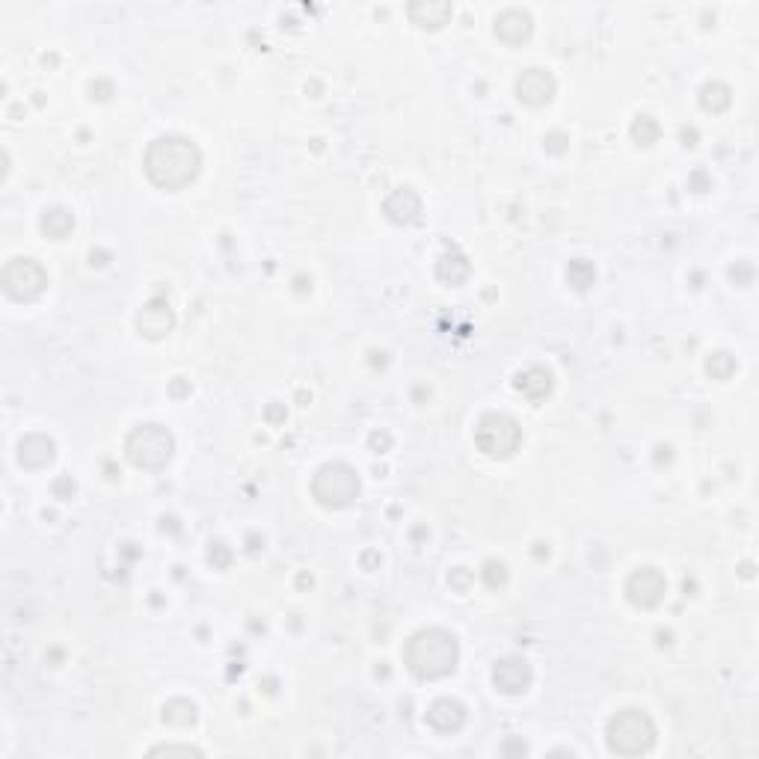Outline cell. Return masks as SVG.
<instances>
[{
    "mask_svg": "<svg viewBox=\"0 0 759 759\" xmlns=\"http://www.w3.org/2000/svg\"><path fill=\"white\" fill-rule=\"evenodd\" d=\"M143 166L155 187L185 190L190 181H196V175H199L202 152L196 149L194 140L178 137V134H166V137H157L149 149H145Z\"/></svg>",
    "mask_w": 759,
    "mask_h": 759,
    "instance_id": "obj_1",
    "label": "cell"
},
{
    "mask_svg": "<svg viewBox=\"0 0 759 759\" xmlns=\"http://www.w3.org/2000/svg\"><path fill=\"white\" fill-rule=\"evenodd\" d=\"M404 662L418 679H442L457 671L460 644L448 629H424L406 641Z\"/></svg>",
    "mask_w": 759,
    "mask_h": 759,
    "instance_id": "obj_2",
    "label": "cell"
},
{
    "mask_svg": "<svg viewBox=\"0 0 759 759\" xmlns=\"http://www.w3.org/2000/svg\"><path fill=\"white\" fill-rule=\"evenodd\" d=\"M608 747L617 756H641L653 751L655 744V724L647 712L641 709H623L608 721Z\"/></svg>",
    "mask_w": 759,
    "mask_h": 759,
    "instance_id": "obj_3",
    "label": "cell"
},
{
    "mask_svg": "<svg viewBox=\"0 0 759 759\" xmlns=\"http://www.w3.org/2000/svg\"><path fill=\"white\" fill-rule=\"evenodd\" d=\"M175 439L164 424H140L137 430H131V436L125 439V454L137 469L157 472L173 460Z\"/></svg>",
    "mask_w": 759,
    "mask_h": 759,
    "instance_id": "obj_4",
    "label": "cell"
},
{
    "mask_svg": "<svg viewBox=\"0 0 759 759\" xmlns=\"http://www.w3.org/2000/svg\"><path fill=\"white\" fill-rule=\"evenodd\" d=\"M312 495L324 507H347L359 495V474L347 463H326L312 478Z\"/></svg>",
    "mask_w": 759,
    "mask_h": 759,
    "instance_id": "obj_5",
    "label": "cell"
},
{
    "mask_svg": "<svg viewBox=\"0 0 759 759\" xmlns=\"http://www.w3.org/2000/svg\"><path fill=\"white\" fill-rule=\"evenodd\" d=\"M523 442V427L504 413H486L474 427V445L486 457H511Z\"/></svg>",
    "mask_w": 759,
    "mask_h": 759,
    "instance_id": "obj_6",
    "label": "cell"
},
{
    "mask_svg": "<svg viewBox=\"0 0 759 759\" xmlns=\"http://www.w3.org/2000/svg\"><path fill=\"white\" fill-rule=\"evenodd\" d=\"M0 285L13 300L30 303L48 288V274H45V267L36 258H13V262H6L4 274H0Z\"/></svg>",
    "mask_w": 759,
    "mask_h": 759,
    "instance_id": "obj_7",
    "label": "cell"
},
{
    "mask_svg": "<svg viewBox=\"0 0 759 759\" xmlns=\"http://www.w3.org/2000/svg\"><path fill=\"white\" fill-rule=\"evenodd\" d=\"M664 594H667V582L655 566H641V570H635L626 579V596L638 608H655L664 599Z\"/></svg>",
    "mask_w": 759,
    "mask_h": 759,
    "instance_id": "obj_8",
    "label": "cell"
},
{
    "mask_svg": "<svg viewBox=\"0 0 759 759\" xmlns=\"http://www.w3.org/2000/svg\"><path fill=\"white\" fill-rule=\"evenodd\" d=\"M173 326H175V312H173V305H169L164 297H152L140 309V315H137V330L145 338H152V342L169 335V333H173Z\"/></svg>",
    "mask_w": 759,
    "mask_h": 759,
    "instance_id": "obj_9",
    "label": "cell"
},
{
    "mask_svg": "<svg viewBox=\"0 0 759 759\" xmlns=\"http://www.w3.org/2000/svg\"><path fill=\"white\" fill-rule=\"evenodd\" d=\"M531 679H534L531 664L525 659H516V655L502 659L493 667V683L502 694H523V691H528Z\"/></svg>",
    "mask_w": 759,
    "mask_h": 759,
    "instance_id": "obj_10",
    "label": "cell"
},
{
    "mask_svg": "<svg viewBox=\"0 0 759 759\" xmlns=\"http://www.w3.org/2000/svg\"><path fill=\"white\" fill-rule=\"evenodd\" d=\"M516 95H519V101H525L528 107L546 105V101H552V95H554V77L543 69H525L516 81Z\"/></svg>",
    "mask_w": 759,
    "mask_h": 759,
    "instance_id": "obj_11",
    "label": "cell"
},
{
    "mask_svg": "<svg viewBox=\"0 0 759 759\" xmlns=\"http://www.w3.org/2000/svg\"><path fill=\"white\" fill-rule=\"evenodd\" d=\"M54 454H56L54 439L45 436V434H30V436H25V439L18 442V463L25 469H45V466H51Z\"/></svg>",
    "mask_w": 759,
    "mask_h": 759,
    "instance_id": "obj_12",
    "label": "cell"
},
{
    "mask_svg": "<svg viewBox=\"0 0 759 759\" xmlns=\"http://www.w3.org/2000/svg\"><path fill=\"white\" fill-rule=\"evenodd\" d=\"M427 724L436 733H445V735L448 733H457L463 724H466V706H463L460 700L442 697V700H436V704L427 709Z\"/></svg>",
    "mask_w": 759,
    "mask_h": 759,
    "instance_id": "obj_13",
    "label": "cell"
},
{
    "mask_svg": "<svg viewBox=\"0 0 759 759\" xmlns=\"http://www.w3.org/2000/svg\"><path fill=\"white\" fill-rule=\"evenodd\" d=\"M531 30H534V25H531V15L525 9H504V13L495 18V36L507 45L525 42L531 36Z\"/></svg>",
    "mask_w": 759,
    "mask_h": 759,
    "instance_id": "obj_14",
    "label": "cell"
},
{
    "mask_svg": "<svg viewBox=\"0 0 759 759\" xmlns=\"http://www.w3.org/2000/svg\"><path fill=\"white\" fill-rule=\"evenodd\" d=\"M406 13H410L413 25L436 30L442 25H448V18L454 15V6L445 4V0H415V4H410Z\"/></svg>",
    "mask_w": 759,
    "mask_h": 759,
    "instance_id": "obj_15",
    "label": "cell"
},
{
    "mask_svg": "<svg viewBox=\"0 0 759 759\" xmlns=\"http://www.w3.org/2000/svg\"><path fill=\"white\" fill-rule=\"evenodd\" d=\"M383 211H386V217L392 223H415L418 214H422V199H418L415 190L401 187V190H394V194L386 199Z\"/></svg>",
    "mask_w": 759,
    "mask_h": 759,
    "instance_id": "obj_16",
    "label": "cell"
},
{
    "mask_svg": "<svg viewBox=\"0 0 759 759\" xmlns=\"http://www.w3.org/2000/svg\"><path fill=\"white\" fill-rule=\"evenodd\" d=\"M514 386H516V392H523L528 401H543L552 392L554 380H552V371L540 368V365H531V368L516 374Z\"/></svg>",
    "mask_w": 759,
    "mask_h": 759,
    "instance_id": "obj_17",
    "label": "cell"
},
{
    "mask_svg": "<svg viewBox=\"0 0 759 759\" xmlns=\"http://www.w3.org/2000/svg\"><path fill=\"white\" fill-rule=\"evenodd\" d=\"M469 262H466V255H460L457 249H448L445 255L439 258V267H436V276L442 282H448V285H460L463 279L469 276Z\"/></svg>",
    "mask_w": 759,
    "mask_h": 759,
    "instance_id": "obj_18",
    "label": "cell"
},
{
    "mask_svg": "<svg viewBox=\"0 0 759 759\" xmlns=\"http://www.w3.org/2000/svg\"><path fill=\"white\" fill-rule=\"evenodd\" d=\"M72 229H75V217L65 208H51L42 214V232L54 237V241H60V237H65Z\"/></svg>",
    "mask_w": 759,
    "mask_h": 759,
    "instance_id": "obj_19",
    "label": "cell"
},
{
    "mask_svg": "<svg viewBox=\"0 0 759 759\" xmlns=\"http://www.w3.org/2000/svg\"><path fill=\"white\" fill-rule=\"evenodd\" d=\"M730 86L727 84H718V81H712L706 84L704 89H700V105H704V110H712V113H721V110H727L730 107Z\"/></svg>",
    "mask_w": 759,
    "mask_h": 759,
    "instance_id": "obj_20",
    "label": "cell"
},
{
    "mask_svg": "<svg viewBox=\"0 0 759 759\" xmlns=\"http://www.w3.org/2000/svg\"><path fill=\"white\" fill-rule=\"evenodd\" d=\"M164 721L173 727H190V724H196V706L190 700H169L164 706Z\"/></svg>",
    "mask_w": 759,
    "mask_h": 759,
    "instance_id": "obj_21",
    "label": "cell"
},
{
    "mask_svg": "<svg viewBox=\"0 0 759 759\" xmlns=\"http://www.w3.org/2000/svg\"><path fill=\"white\" fill-rule=\"evenodd\" d=\"M566 282L575 288V291H587L596 282V267L587 262V258H575L566 267Z\"/></svg>",
    "mask_w": 759,
    "mask_h": 759,
    "instance_id": "obj_22",
    "label": "cell"
},
{
    "mask_svg": "<svg viewBox=\"0 0 759 759\" xmlns=\"http://www.w3.org/2000/svg\"><path fill=\"white\" fill-rule=\"evenodd\" d=\"M659 122H655L653 116H638L635 122H632V140H635L638 145H653L655 140H659Z\"/></svg>",
    "mask_w": 759,
    "mask_h": 759,
    "instance_id": "obj_23",
    "label": "cell"
},
{
    "mask_svg": "<svg viewBox=\"0 0 759 759\" xmlns=\"http://www.w3.org/2000/svg\"><path fill=\"white\" fill-rule=\"evenodd\" d=\"M481 575H484V584L493 587V591H498V587L507 584V566L502 561H486Z\"/></svg>",
    "mask_w": 759,
    "mask_h": 759,
    "instance_id": "obj_24",
    "label": "cell"
},
{
    "mask_svg": "<svg viewBox=\"0 0 759 759\" xmlns=\"http://www.w3.org/2000/svg\"><path fill=\"white\" fill-rule=\"evenodd\" d=\"M706 368H709V374L715 380H730V374L735 371V359L730 354H715V356L709 359Z\"/></svg>",
    "mask_w": 759,
    "mask_h": 759,
    "instance_id": "obj_25",
    "label": "cell"
},
{
    "mask_svg": "<svg viewBox=\"0 0 759 759\" xmlns=\"http://www.w3.org/2000/svg\"><path fill=\"white\" fill-rule=\"evenodd\" d=\"M152 756H202V751H196V747H190V744H161V747H155Z\"/></svg>",
    "mask_w": 759,
    "mask_h": 759,
    "instance_id": "obj_26",
    "label": "cell"
},
{
    "mask_svg": "<svg viewBox=\"0 0 759 759\" xmlns=\"http://www.w3.org/2000/svg\"><path fill=\"white\" fill-rule=\"evenodd\" d=\"M208 558H211V564H214V566H229V561H232V552L225 549V543H214Z\"/></svg>",
    "mask_w": 759,
    "mask_h": 759,
    "instance_id": "obj_27",
    "label": "cell"
},
{
    "mask_svg": "<svg viewBox=\"0 0 759 759\" xmlns=\"http://www.w3.org/2000/svg\"><path fill=\"white\" fill-rule=\"evenodd\" d=\"M371 445L377 451H386L392 445V439H389V434H371Z\"/></svg>",
    "mask_w": 759,
    "mask_h": 759,
    "instance_id": "obj_28",
    "label": "cell"
},
{
    "mask_svg": "<svg viewBox=\"0 0 759 759\" xmlns=\"http://www.w3.org/2000/svg\"><path fill=\"white\" fill-rule=\"evenodd\" d=\"M54 493H56V498H63V493H75V481H69V478H63V481H56L54 484Z\"/></svg>",
    "mask_w": 759,
    "mask_h": 759,
    "instance_id": "obj_29",
    "label": "cell"
},
{
    "mask_svg": "<svg viewBox=\"0 0 759 759\" xmlns=\"http://www.w3.org/2000/svg\"><path fill=\"white\" fill-rule=\"evenodd\" d=\"M561 143H564V134H552V137L546 140V145H549L552 152H564V145H561Z\"/></svg>",
    "mask_w": 759,
    "mask_h": 759,
    "instance_id": "obj_30",
    "label": "cell"
},
{
    "mask_svg": "<svg viewBox=\"0 0 759 759\" xmlns=\"http://www.w3.org/2000/svg\"><path fill=\"white\" fill-rule=\"evenodd\" d=\"M267 418H270V422H279V418H282V413L276 410V406H270V410H267Z\"/></svg>",
    "mask_w": 759,
    "mask_h": 759,
    "instance_id": "obj_31",
    "label": "cell"
}]
</instances>
